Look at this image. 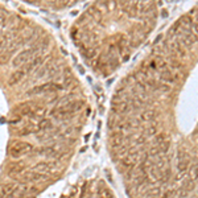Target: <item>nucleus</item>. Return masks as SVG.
Listing matches in <instances>:
<instances>
[{
    "instance_id": "10",
    "label": "nucleus",
    "mask_w": 198,
    "mask_h": 198,
    "mask_svg": "<svg viewBox=\"0 0 198 198\" xmlns=\"http://www.w3.org/2000/svg\"><path fill=\"white\" fill-rule=\"evenodd\" d=\"M23 169H24V165L23 164H19V163H16V164H11L9 165V168H8V174L11 176H16V174H19L23 172Z\"/></svg>"
},
{
    "instance_id": "1",
    "label": "nucleus",
    "mask_w": 198,
    "mask_h": 198,
    "mask_svg": "<svg viewBox=\"0 0 198 198\" xmlns=\"http://www.w3.org/2000/svg\"><path fill=\"white\" fill-rule=\"evenodd\" d=\"M107 128L130 198H198V4L120 79Z\"/></svg>"
},
{
    "instance_id": "11",
    "label": "nucleus",
    "mask_w": 198,
    "mask_h": 198,
    "mask_svg": "<svg viewBox=\"0 0 198 198\" xmlns=\"http://www.w3.org/2000/svg\"><path fill=\"white\" fill-rule=\"evenodd\" d=\"M36 130L33 128V127H24L23 130H20L17 134L20 135V136H24V135H28V134H32V132H35Z\"/></svg>"
},
{
    "instance_id": "6",
    "label": "nucleus",
    "mask_w": 198,
    "mask_h": 198,
    "mask_svg": "<svg viewBox=\"0 0 198 198\" xmlns=\"http://www.w3.org/2000/svg\"><path fill=\"white\" fill-rule=\"evenodd\" d=\"M56 169V163H49V161H41V163H37L35 167L32 168L33 172H37V173H41V174H46L53 172Z\"/></svg>"
},
{
    "instance_id": "3",
    "label": "nucleus",
    "mask_w": 198,
    "mask_h": 198,
    "mask_svg": "<svg viewBox=\"0 0 198 198\" xmlns=\"http://www.w3.org/2000/svg\"><path fill=\"white\" fill-rule=\"evenodd\" d=\"M48 45H45L44 48H31V49H26V50H23V52H20L17 56H16L13 58V61H12V65L15 66V68H17V66H21V65H25L26 62H31L32 59H35L36 57H38V54H40L41 50H44Z\"/></svg>"
},
{
    "instance_id": "8",
    "label": "nucleus",
    "mask_w": 198,
    "mask_h": 198,
    "mask_svg": "<svg viewBox=\"0 0 198 198\" xmlns=\"http://www.w3.org/2000/svg\"><path fill=\"white\" fill-rule=\"evenodd\" d=\"M25 71L23 69H20V70H16L15 73H12V75H9V79H8V85L9 86H15V85H17L19 82L21 81L25 77Z\"/></svg>"
},
{
    "instance_id": "2",
    "label": "nucleus",
    "mask_w": 198,
    "mask_h": 198,
    "mask_svg": "<svg viewBox=\"0 0 198 198\" xmlns=\"http://www.w3.org/2000/svg\"><path fill=\"white\" fill-rule=\"evenodd\" d=\"M158 20L155 2H99L78 21L77 45L92 68L108 77L148 41Z\"/></svg>"
},
{
    "instance_id": "4",
    "label": "nucleus",
    "mask_w": 198,
    "mask_h": 198,
    "mask_svg": "<svg viewBox=\"0 0 198 198\" xmlns=\"http://www.w3.org/2000/svg\"><path fill=\"white\" fill-rule=\"evenodd\" d=\"M33 149V145L29 144V143H25V141H17L15 143V144L11 147L9 149V153L12 157H20L25 155V153H28Z\"/></svg>"
},
{
    "instance_id": "7",
    "label": "nucleus",
    "mask_w": 198,
    "mask_h": 198,
    "mask_svg": "<svg viewBox=\"0 0 198 198\" xmlns=\"http://www.w3.org/2000/svg\"><path fill=\"white\" fill-rule=\"evenodd\" d=\"M37 108L38 107H36L35 103L26 102V103H23V104H20V106L16 107L13 112L19 114V115H32V116H33V114H35V111Z\"/></svg>"
},
{
    "instance_id": "9",
    "label": "nucleus",
    "mask_w": 198,
    "mask_h": 198,
    "mask_svg": "<svg viewBox=\"0 0 198 198\" xmlns=\"http://www.w3.org/2000/svg\"><path fill=\"white\" fill-rule=\"evenodd\" d=\"M13 189H15L13 184H3V185H0V198H8V196L12 193Z\"/></svg>"
},
{
    "instance_id": "5",
    "label": "nucleus",
    "mask_w": 198,
    "mask_h": 198,
    "mask_svg": "<svg viewBox=\"0 0 198 198\" xmlns=\"http://www.w3.org/2000/svg\"><path fill=\"white\" fill-rule=\"evenodd\" d=\"M21 180H23V182H41V181L48 180V176L33 172V170H28L21 176Z\"/></svg>"
}]
</instances>
